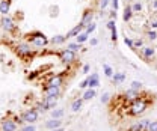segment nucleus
<instances>
[{"instance_id": "obj_45", "label": "nucleus", "mask_w": 157, "mask_h": 131, "mask_svg": "<svg viewBox=\"0 0 157 131\" xmlns=\"http://www.w3.org/2000/svg\"><path fill=\"white\" fill-rule=\"evenodd\" d=\"M110 20H117V11H112L110 12Z\"/></svg>"}, {"instance_id": "obj_29", "label": "nucleus", "mask_w": 157, "mask_h": 131, "mask_svg": "<svg viewBox=\"0 0 157 131\" xmlns=\"http://www.w3.org/2000/svg\"><path fill=\"white\" fill-rule=\"evenodd\" d=\"M95 29H97V24H95V23H94V21H92V23H91V24H88V26H86V27H85V32H86V33H89V35H91V33H92V32H94V30H95Z\"/></svg>"}, {"instance_id": "obj_32", "label": "nucleus", "mask_w": 157, "mask_h": 131, "mask_svg": "<svg viewBox=\"0 0 157 131\" xmlns=\"http://www.w3.org/2000/svg\"><path fill=\"white\" fill-rule=\"evenodd\" d=\"M21 131H36V127H35V124H27V125L21 127Z\"/></svg>"}, {"instance_id": "obj_4", "label": "nucleus", "mask_w": 157, "mask_h": 131, "mask_svg": "<svg viewBox=\"0 0 157 131\" xmlns=\"http://www.w3.org/2000/svg\"><path fill=\"white\" fill-rule=\"evenodd\" d=\"M15 53L18 54L20 57H23V59H27V57H33V50L30 48V45L29 44H24V42H20L15 45Z\"/></svg>"}, {"instance_id": "obj_1", "label": "nucleus", "mask_w": 157, "mask_h": 131, "mask_svg": "<svg viewBox=\"0 0 157 131\" xmlns=\"http://www.w3.org/2000/svg\"><path fill=\"white\" fill-rule=\"evenodd\" d=\"M148 109V99H145V98H142V96H139L136 98L135 101H132L130 104H128V114L130 116H140V114H144L145 110Z\"/></svg>"}, {"instance_id": "obj_30", "label": "nucleus", "mask_w": 157, "mask_h": 131, "mask_svg": "<svg viewBox=\"0 0 157 131\" xmlns=\"http://www.w3.org/2000/svg\"><path fill=\"white\" fill-rule=\"evenodd\" d=\"M157 38V32L154 29H150L148 32H147V39H150V41H154Z\"/></svg>"}, {"instance_id": "obj_47", "label": "nucleus", "mask_w": 157, "mask_h": 131, "mask_svg": "<svg viewBox=\"0 0 157 131\" xmlns=\"http://www.w3.org/2000/svg\"><path fill=\"white\" fill-rule=\"evenodd\" d=\"M153 8L157 9V0H153Z\"/></svg>"}, {"instance_id": "obj_8", "label": "nucleus", "mask_w": 157, "mask_h": 131, "mask_svg": "<svg viewBox=\"0 0 157 131\" xmlns=\"http://www.w3.org/2000/svg\"><path fill=\"white\" fill-rule=\"evenodd\" d=\"M140 56H142V59H145L147 62H150L156 56V48L148 47V45H144V47H140Z\"/></svg>"}, {"instance_id": "obj_35", "label": "nucleus", "mask_w": 157, "mask_h": 131, "mask_svg": "<svg viewBox=\"0 0 157 131\" xmlns=\"http://www.w3.org/2000/svg\"><path fill=\"white\" fill-rule=\"evenodd\" d=\"M145 131H157V121H151Z\"/></svg>"}, {"instance_id": "obj_27", "label": "nucleus", "mask_w": 157, "mask_h": 131, "mask_svg": "<svg viewBox=\"0 0 157 131\" xmlns=\"http://www.w3.org/2000/svg\"><path fill=\"white\" fill-rule=\"evenodd\" d=\"M128 131H145V127H144L142 121H139V122H136L135 125H132Z\"/></svg>"}, {"instance_id": "obj_24", "label": "nucleus", "mask_w": 157, "mask_h": 131, "mask_svg": "<svg viewBox=\"0 0 157 131\" xmlns=\"http://www.w3.org/2000/svg\"><path fill=\"white\" fill-rule=\"evenodd\" d=\"M67 41V38H65V35H56V36H53L52 39H50V42L52 44H55V45H59V44H63Z\"/></svg>"}, {"instance_id": "obj_15", "label": "nucleus", "mask_w": 157, "mask_h": 131, "mask_svg": "<svg viewBox=\"0 0 157 131\" xmlns=\"http://www.w3.org/2000/svg\"><path fill=\"white\" fill-rule=\"evenodd\" d=\"M92 20H94V12L88 9V11H85V12H83V17H82V20H80V23L86 27L88 24H91V23H92Z\"/></svg>"}, {"instance_id": "obj_33", "label": "nucleus", "mask_w": 157, "mask_h": 131, "mask_svg": "<svg viewBox=\"0 0 157 131\" xmlns=\"http://www.w3.org/2000/svg\"><path fill=\"white\" fill-rule=\"evenodd\" d=\"M132 9H133V12H140L142 11V3L140 2H135L132 5Z\"/></svg>"}, {"instance_id": "obj_25", "label": "nucleus", "mask_w": 157, "mask_h": 131, "mask_svg": "<svg viewBox=\"0 0 157 131\" xmlns=\"http://www.w3.org/2000/svg\"><path fill=\"white\" fill-rule=\"evenodd\" d=\"M67 48L71 50V51H74V53H77V51H80V48H82V44H78V42H71V44L67 45Z\"/></svg>"}, {"instance_id": "obj_10", "label": "nucleus", "mask_w": 157, "mask_h": 131, "mask_svg": "<svg viewBox=\"0 0 157 131\" xmlns=\"http://www.w3.org/2000/svg\"><path fill=\"white\" fill-rule=\"evenodd\" d=\"M42 92L45 94V96H60V88H56V86H48L45 84L42 88Z\"/></svg>"}, {"instance_id": "obj_14", "label": "nucleus", "mask_w": 157, "mask_h": 131, "mask_svg": "<svg viewBox=\"0 0 157 131\" xmlns=\"http://www.w3.org/2000/svg\"><path fill=\"white\" fill-rule=\"evenodd\" d=\"M44 127H45L47 130H55V128H60V127H63V125H62V119L52 118L50 121H47V122L44 124Z\"/></svg>"}, {"instance_id": "obj_13", "label": "nucleus", "mask_w": 157, "mask_h": 131, "mask_svg": "<svg viewBox=\"0 0 157 131\" xmlns=\"http://www.w3.org/2000/svg\"><path fill=\"white\" fill-rule=\"evenodd\" d=\"M83 30H85V26H83L82 23H78L77 26H74V27H73V29H71V30H70V32L65 35V38H67V39H70V38H76L78 33H82Z\"/></svg>"}, {"instance_id": "obj_41", "label": "nucleus", "mask_w": 157, "mask_h": 131, "mask_svg": "<svg viewBox=\"0 0 157 131\" xmlns=\"http://www.w3.org/2000/svg\"><path fill=\"white\" fill-rule=\"evenodd\" d=\"M110 5H112L113 11H118V6H119V0H110Z\"/></svg>"}, {"instance_id": "obj_36", "label": "nucleus", "mask_w": 157, "mask_h": 131, "mask_svg": "<svg viewBox=\"0 0 157 131\" xmlns=\"http://www.w3.org/2000/svg\"><path fill=\"white\" fill-rule=\"evenodd\" d=\"M109 99H110V94H109V92H104V94L101 95V103H103V104L109 103Z\"/></svg>"}, {"instance_id": "obj_18", "label": "nucleus", "mask_w": 157, "mask_h": 131, "mask_svg": "<svg viewBox=\"0 0 157 131\" xmlns=\"http://www.w3.org/2000/svg\"><path fill=\"white\" fill-rule=\"evenodd\" d=\"M133 9H132V5H125V9H124V14H122V20L127 23V21H130L132 17H133Z\"/></svg>"}, {"instance_id": "obj_22", "label": "nucleus", "mask_w": 157, "mask_h": 131, "mask_svg": "<svg viewBox=\"0 0 157 131\" xmlns=\"http://www.w3.org/2000/svg\"><path fill=\"white\" fill-rule=\"evenodd\" d=\"M88 39H89V33H86V32L83 30L82 33H78L77 36H76V42H78V44H85Z\"/></svg>"}, {"instance_id": "obj_12", "label": "nucleus", "mask_w": 157, "mask_h": 131, "mask_svg": "<svg viewBox=\"0 0 157 131\" xmlns=\"http://www.w3.org/2000/svg\"><path fill=\"white\" fill-rule=\"evenodd\" d=\"M98 86H100V75L97 73H92L88 77V88L89 89H97Z\"/></svg>"}, {"instance_id": "obj_38", "label": "nucleus", "mask_w": 157, "mask_h": 131, "mask_svg": "<svg viewBox=\"0 0 157 131\" xmlns=\"http://www.w3.org/2000/svg\"><path fill=\"white\" fill-rule=\"evenodd\" d=\"M140 47H144V39L139 38V39L135 41V50H136V48H140Z\"/></svg>"}, {"instance_id": "obj_11", "label": "nucleus", "mask_w": 157, "mask_h": 131, "mask_svg": "<svg viewBox=\"0 0 157 131\" xmlns=\"http://www.w3.org/2000/svg\"><path fill=\"white\" fill-rule=\"evenodd\" d=\"M48 86H56V88H60L63 84V74H56V75H52L50 80L47 81Z\"/></svg>"}, {"instance_id": "obj_17", "label": "nucleus", "mask_w": 157, "mask_h": 131, "mask_svg": "<svg viewBox=\"0 0 157 131\" xmlns=\"http://www.w3.org/2000/svg\"><path fill=\"white\" fill-rule=\"evenodd\" d=\"M9 6H11V0H2L0 2V14L5 17L9 12Z\"/></svg>"}, {"instance_id": "obj_26", "label": "nucleus", "mask_w": 157, "mask_h": 131, "mask_svg": "<svg viewBox=\"0 0 157 131\" xmlns=\"http://www.w3.org/2000/svg\"><path fill=\"white\" fill-rule=\"evenodd\" d=\"M103 71H104V75L106 77H112L113 75V68L107 63H103Z\"/></svg>"}, {"instance_id": "obj_43", "label": "nucleus", "mask_w": 157, "mask_h": 131, "mask_svg": "<svg viewBox=\"0 0 157 131\" xmlns=\"http://www.w3.org/2000/svg\"><path fill=\"white\" fill-rule=\"evenodd\" d=\"M89 44H91L92 47H95V45H98V39H97V38H91V41H89Z\"/></svg>"}, {"instance_id": "obj_23", "label": "nucleus", "mask_w": 157, "mask_h": 131, "mask_svg": "<svg viewBox=\"0 0 157 131\" xmlns=\"http://www.w3.org/2000/svg\"><path fill=\"white\" fill-rule=\"evenodd\" d=\"M95 95H97L95 89H89V88H88V91L83 94V96H82V98H83V101H89V99H92Z\"/></svg>"}, {"instance_id": "obj_39", "label": "nucleus", "mask_w": 157, "mask_h": 131, "mask_svg": "<svg viewBox=\"0 0 157 131\" xmlns=\"http://www.w3.org/2000/svg\"><path fill=\"white\" fill-rule=\"evenodd\" d=\"M112 32V35H110V39L113 41V42H117V39H118V32H117V29H113V30H110Z\"/></svg>"}, {"instance_id": "obj_21", "label": "nucleus", "mask_w": 157, "mask_h": 131, "mask_svg": "<svg viewBox=\"0 0 157 131\" xmlns=\"http://www.w3.org/2000/svg\"><path fill=\"white\" fill-rule=\"evenodd\" d=\"M50 114H52V118H55V119H62L63 118V109H53V110H50Z\"/></svg>"}, {"instance_id": "obj_16", "label": "nucleus", "mask_w": 157, "mask_h": 131, "mask_svg": "<svg viewBox=\"0 0 157 131\" xmlns=\"http://www.w3.org/2000/svg\"><path fill=\"white\" fill-rule=\"evenodd\" d=\"M124 96H125V99H128V101H135L136 98H139V91H135V89L130 88V89L125 91Z\"/></svg>"}, {"instance_id": "obj_31", "label": "nucleus", "mask_w": 157, "mask_h": 131, "mask_svg": "<svg viewBox=\"0 0 157 131\" xmlns=\"http://www.w3.org/2000/svg\"><path fill=\"white\" fill-rule=\"evenodd\" d=\"M124 42H125V45H127L128 48H132V50H135V41H133L132 38L125 36V38H124Z\"/></svg>"}, {"instance_id": "obj_7", "label": "nucleus", "mask_w": 157, "mask_h": 131, "mask_svg": "<svg viewBox=\"0 0 157 131\" xmlns=\"http://www.w3.org/2000/svg\"><path fill=\"white\" fill-rule=\"evenodd\" d=\"M18 130V124L15 122V119L11 118H5L0 121V131H17Z\"/></svg>"}, {"instance_id": "obj_2", "label": "nucleus", "mask_w": 157, "mask_h": 131, "mask_svg": "<svg viewBox=\"0 0 157 131\" xmlns=\"http://www.w3.org/2000/svg\"><path fill=\"white\" fill-rule=\"evenodd\" d=\"M56 104H58V96H44L42 101L36 106V109L39 112H47L56 109Z\"/></svg>"}, {"instance_id": "obj_9", "label": "nucleus", "mask_w": 157, "mask_h": 131, "mask_svg": "<svg viewBox=\"0 0 157 131\" xmlns=\"http://www.w3.org/2000/svg\"><path fill=\"white\" fill-rule=\"evenodd\" d=\"M0 24H2V27L6 30V32H14L15 30V23L12 21V18H9L8 15H5V17H2V21H0Z\"/></svg>"}, {"instance_id": "obj_37", "label": "nucleus", "mask_w": 157, "mask_h": 131, "mask_svg": "<svg viewBox=\"0 0 157 131\" xmlns=\"http://www.w3.org/2000/svg\"><path fill=\"white\" fill-rule=\"evenodd\" d=\"M106 27H107L109 30L117 29V26H115V20H109V21H107V24H106Z\"/></svg>"}, {"instance_id": "obj_20", "label": "nucleus", "mask_w": 157, "mask_h": 131, "mask_svg": "<svg viewBox=\"0 0 157 131\" xmlns=\"http://www.w3.org/2000/svg\"><path fill=\"white\" fill-rule=\"evenodd\" d=\"M82 106H83V98H77V99L73 101V104H71V110L76 113L82 109Z\"/></svg>"}, {"instance_id": "obj_5", "label": "nucleus", "mask_w": 157, "mask_h": 131, "mask_svg": "<svg viewBox=\"0 0 157 131\" xmlns=\"http://www.w3.org/2000/svg\"><path fill=\"white\" fill-rule=\"evenodd\" d=\"M76 59H77V57H76V53L71 51V50H68V48H65V50H62V51L59 53V60H60L62 63H65V65L74 63Z\"/></svg>"}, {"instance_id": "obj_44", "label": "nucleus", "mask_w": 157, "mask_h": 131, "mask_svg": "<svg viewBox=\"0 0 157 131\" xmlns=\"http://www.w3.org/2000/svg\"><path fill=\"white\" fill-rule=\"evenodd\" d=\"M89 69H91V66H89V65H85V66H83V69H82V73H83V74H88V73H89Z\"/></svg>"}, {"instance_id": "obj_19", "label": "nucleus", "mask_w": 157, "mask_h": 131, "mask_svg": "<svg viewBox=\"0 0 157 131\" xmlns=\"http://www.w3.org/2000/svg\"><path fill=\"white\" fill-rule=\"evenodd\" d=\"M125 77H127L125 73H115L112 75V81H113V84H121V83H124Z\"/></svg>"}, {"instance_id": "obj_40", "label": "nucleus", "mask_w": 157, "mask_h": 131, "mask_svg": "<svg viewBox=\"0 0 157 131\" xmlns=\"http://www.w3.org/2000/svg\"><path fill=\"white\" fill-rule=\"evenodd\" d=\"M109 3H110V0H100V8L104 9V8H107Z\"/></svg>"}, {"instance_id": "obj_42", "label": "nucleus", "mask_w": 157, "mask_h": 131, "mask_svg": "<svg viewBox=\"0 0 157 131\" xmlns=\"http://www.w3.org/2000/svg\"><path fill=\"white\" fill-rule=\"evenodd\" d=\"M78 88H80V89H86V88H88V78H85V80L78 84Z\"/></svg>"}, {"instance_id": "obj_34", "label": "nucleus", "mask_w": 157, "mask_h": 131, "mask_svg": "<svg viewBox=\"0 0 157 131\" xmlns=\"http://www.w3.org/2000/svg\"><path fill=\"white\" fill-rule=\"evenodd\" d=\"M150 27H151V29H154V30L157 29V14L156 15H153L151 20H150Z\"/></svg>"}, {"instance_id": "obj_3", "label": "nucleus", "mask_w": 157, "mask_h": 131, "mask_svg": "<svg viewBox=\"0 0 157 131\" xmlns=\"http://www.w3.org/2000/svg\"><path fill=\"white\" fill-rule=\"evenodd\" d=\"M27 41H29L30 44H33L35 47H45V45L48 44V39L45 38L44 33H41V32L29 33V35H27Z\"/></svg>"}, {"instance_id": "obj_46", "label": "nucleus", "mask_w": 157, "mask_h": 131, "mask_svg": "<svg viewBox=\"0 0 157 131\" xmlns=\"http://www.w3.org/2000/svg\"><path fill=\"white\" fill-rule=\"evenodd\" d=\"M48 131H65V128L60 127V128H55V130H48Z\"/></svg>"}, {"instance_id": "obj_6", "label": "nucleus", "mask_w": 157, "mask_h": 131, "mask_svg": "<svg viewBox=\"0 0 157 131\" xmlns=\"http://www.w3.org/2000/svg\"><path fill=\"white\" fill-rule=\"evenodd\" d=\"M39 113L36 109H27L26 112L21 113V119L26 122V124H35L38 121Z\"/></svg>"}, {"instance_id": "obj_28", "label": "nucleus", "mask_w": 157, "mask_h": 131, "mask_svg": "<svg viewBox=\"0 0 157 131\" xmlns=\"http://www.w3.org/2000/svg\"><path fill=\"white\" fill-rule=\"evenodd\" d=\"M130 88L132 89H135V91H142V88H144V84H142V81H137V80H135V81H132V84H130Z\"/></svg>"}]
</instances>
